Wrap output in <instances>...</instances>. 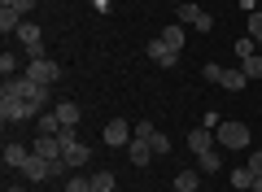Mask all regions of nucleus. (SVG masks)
I'll list each match as a JSON object with an SVG mask.
<instances>
[{
    "mask_svg": "<svg viewBox=\"0 0 262 192\" xmlns=\"http://www.w3.org/2000/svg\"><path fill=\"white\" fill-rule=\"evenodd\" d=\"M0 92H9V96H18L22 105H27V118H39L48 105V88L35 79H27V74H18V79H5V88Z\"/></svg>",
    "mask_w": 262,
    "mask_h": 192,
    "instance_id": "f257e3e1",
    "label": "nucleus"
},
{
    "mask_svg": "<svg viewBox=\"0 0 262 192\" xmlns=\"http://www.w3.org/2000/svg\"><path fill=\"white\" fill-rule=\"evenodd\" d=\"M18 170L27 175L31 183H48V179H61V175H66V162H61V157H57V162H48V157H39V153H31L27 162L18 166Z\"/></svg>",
    "mask_w": 262,
    "mask_h": 192,
    "instance_id": "f03ea898",
    "label": "nucleus"
},
{
    "mask_svg": "<svg viewBox=\"0 0 262 192\" xmlns=\"http://www.w3.org/2000/svg\"><path fill=\"white\" fill-rule=\"evenodd\" d=\"M57 140H61V162L66 166H88L92 162V148H88L83 140H75V131H61Z\"/></svg>",
    "mask_w": 262,
    "mask_h": 192,
    "instance_id": "7ed1b4c3",
    "label": "nucleus"
},
{
    "mask_svg": "<svg viewBox=\"0 0 262 192\" xmlns=\"http://www.w3.org/2000/svg\"><path fill=\"white\" fill-rule=\"evenodd\" d=\"M175 18L184 22V27H192V31H214V18H210V13L201 9V5H192V0H179Z\"/></svg>",
    "mask_w": 262,
    "mask_h": 192,
    "instance_id": "20e7f679",
    "label": "nucleus"
},
{
    "mask_svg": "<svg viewBox=\"0 0 262 192\" xmlns=\"http://www.w3.org/2000/svg\"><path fill=\"white\" fill-rule=\"evenodd\" d=\"M214 140L223 148H249V127H245V122H219Z\"/></svg>",
    "mask_w": 262,
    "mask_h": 192,
    "instance_id": "39448f33",
    "label": "nucleus"
},
{
    "mask_svg": "<svg viewBox=\"0 0 262 192\" xmlns=\"http://www.w3.org/2000/svg\"><path fill=\"white\" fill-rule=\"evenodd\" d=\"M27 79H35V83H57L61 79V66L57 61H48V57H35V61H27Z\"/></svg>",
    "mask_w": 262,
    "mask_h": 192,
    "instance_id": "423d86ee",
    "label": "nucleus"
},
{
    "mask_svg": "<svg viewBox=\"0 0 262 192\" xmlns=\"http://www.w3.org/2000/svg\"><path fill=\"white\" fill-rule=\"evenodd\" d=\"M101 136H105V144H110V148H127L131 140H136V127H127V122H122V118H114L110 127L101 131Z\"/></svg>",
    "mask_w": 262,
    "mask_h": 192,
    "instance_id": "0eeeda50",
    "label": "nucleus"
},
{
    "mask_svg": "<svg viewBox=\"0 0 262 192\" xmlns=\"http://www.w3.org/2000/svg\"><path fill=\"white\" fill-rule=\"evenodd\" d=\"M136 136H140V140H149V148H153V153H170V136H166V131H158V127H153V122H140V127H136Z\"/></svg>",
    "mask_w": 262,
    "mask_h": 192,
    "instance_id": "6e6552de",
    "label": "nucleus"
},
{
    "mask_svg": "<svg viewBox=\"0 0 262 192\" xmlns=\"http://www.w3.org/2000/svg\"><path fill=\"white\" fill-rule=\"evenodd\" d=\"M0 118L5 122H27V105L18 96H9V92H0Z\"/></svg>",
    "mask_w": 262,
    "mask_h": 192,
    "instance_id": "1a4fd4ad",
    "label": "nucleus"
},
{
    "mask_svg": "<svg viewBox=\"0 0 262 192\" xmlns=\"http://www.w3.org/2000/svg\"><path fill=\"white\" fill-rule=\"evenodd\" d=\"M149 61H158V66H166V70H170V66H179V53H175V48H166L162 39H149Z\"/></svg>",
    "mask_w": 262,
    "mask_h": 192,
    "instance_id": "9d476101",
    "label": "nucleus"
},
{
    "mask_svg": "<svg viewBox=\"0 0 262 192\" xmlns=\"http://www.w3.org/2000/svg\"><path fill=\"white\" fill-rule=\"evenodd\" d=\"M188 148H192V153H206V148H214V131L201 122L196 131H188Z\"/></svg>",
    "mask_w": 262,
    "mask_h": 192,
    "instance_id": "9b49d317",
    "label": "nucleus"
},
{
    "mask_svg": "<svg viewBox=\"0 0 262 192\" xmlns=\"http://www.w3.org/2000/svg\"><path fill=\"white\" fill-rule=\"evenodd\" d=\"M31 153H39V157H48V162H57V157H61V140H57V136H39L35 144H31Z\"/></svg>",
    "mask_w": 262,
    "mask_h": 192,
    "instance_id": "f8f14e48",
    "label": "nucleus"
},
{
    "mask_svg": "<svg viewBox=\"0 0 262 192\" xmlns=\"http://www.w3.org/2000/svg\"><path fill=\"white\" fill-rule=\"evenodd\" d=\"M149 153H153V148H149V140H140V136H136V140L127 144V157H131V166H149Z\"/></svg>",
    "mask_w": 262,
    "mask_h": 192,
    "instance_id": "ddd939ff",
    "label": "nucleus"
},
{
    "mask_svg": "<svg viewBox=\"0 0 262 192\" xmlns=\"http://www.w3.org/2000/svg\"><path fill=\"white\" fill-rule=\"evenodd\" d=\"M57 118H61L66 131H75V127H79V105H75V101H61V105H57Z\"/></svg>",
    "mask_w": 262,
    "mask_h": 192,
    "instance_id": "4468645a",
    "label": "nucleus"
},
{
    "mask_svg": "<svg viewBox=\"0 0 262 192\" xmlns=\"http://www.w3.org/2000/svg\"><path fill=\"white\" fill-rule=\"evenodd\" d=\"M61 118H57V110H44L39 114V136H61Z\"/></svg>",
    "mask_w": 262,
    "mask_h": 192,
    "instance_id": "2eb2a0df",
    "label": "nucleus"
},
{
    "mask_svg": "<svg viewBox=\"0 0 262 192\" xmlns=\"http://www.w3.org/2000/svg\"><path fill=\"white\" fill-rule=\"evenodd\" d=\"M170 188H179V192H201V175H196V170H179Z\"/></svg>",
    "mask_w": 262,
    "mask_h": 192,
    "instance_id": "dca6fc26",
    "label": "nucleus"
},
{
    "mask_svg": "<svg viewBox=\"0 0 262 192\" xmlns=\"http://www.w3.org/2000/svg\"><path fill=\"white\" fill-rule=\"evenodd\" d=\"M22 22H27V18H22L18 9H5V5H0V31H5V35H9V31L18 35V27H22Z\"/></svg>",
    "mask_w": 262,
    "mask_h": 192,
    "instance_id": "f3484780",
    "label": "nucleus"
},
{
    "mask_svg": "<svg viewBox=\"0 0 262 192\" xmlns=\"http://www.w3.org/2000/svg\"><path fill=\"white\" fill-rule=\"evenodd\" d=\"M162 44H166V48H175V53H179V48H184V22H179V27H162Z\"/></svg>",
    "mask_w": 262,
    "mask_h": 192,
    "instance_id": "a211bd4d",
    "label": "nucleus"
},
{
    "mask_svg": "<svg viewBox=\"0 0 262 192\" xmlns=\"http://www.w3.org/2000/svg\"><path fill=\"white\" fill-rule=\"evenodd\" d=\"M27 157H31V148H27V144H13V140L5 144V166H22Z\"/></svg>",
    "mask_w": 262,
    "mask_h": 192,
    "instance_id": "6ab92c4d",
    "label": "nucleus"
},
{
    "mask_svg": "<svg viewBox=\"0 0 262 192\" xmlns=\"http://www.w3.org/2000/svg\"><path fill=\"white\" fill-rule=\"evenodd\" d=\"M245 83H249V79H245V70H227V66H223V79H219V88H227V92H241Z\"/></svg>",
    "mask_w": 262,
    "mask_h": 192,
    "instance_id": "aec40b11",
    "label": "nucleus"
},
{
    "mask_svg": "<svg viewBox=\"0 0 262 192\" xmlns=\"http://www.w3.org/2000/svg\"><path fill=\"white\" fill-rule=\"evenodd\" d=\"M219 166H223V162H219V148H206V153H196V170H206V175H214Z\"/></svg>",
    "mask_w": 262,
    "mask_h": 192,
    "instance_id": "412c9836",
    "label": "nucleus"
},
{
    "mask_svg": "<svg viewBox=\"0 0 262 192\" xmlns=\"http://www.w3.org/2000/svg\"><path fill=\"white\" fill-rule=\"evenodd\" d=\"M232 188H236V192L253 188V170H249V166H236V170H232Z\"/></svg>",
    "mask_w": 262,
    "mask_h": 192,
    "instance_id": "4be33fe9",
    "label": "nucleus"
},
{
    "mask_svg": "<svg viewBox=\"0 0 262 192\" xmlns=\"http://www.w3.org/2000/svg\"><path fill=\"white\" fill-rule=\"evenodd\" d=\"M241 70H245V79H262V57L253 53V57H245L241 61Z\"/></svg>",
    "mask_w": 262,
    "mask_h": 192,
    "instance_id": "5701e85b",
    "label": "nucleus"
},
{
    "mask_svg": "<svg viewBox=\"0 0 262 192\" xmlns=\"http://www.w3.org/2000/svg\"><path fill=\"white\" fill-rule=\"evenodd\" d=\"M92 192H114V175L110 170H96L92 175Z\"/></svg>",
    "mask_w": 262,
    "mask_h": 192,
    "instance_id": "b1692460",
    "label": "nucleus"
},
{
    "mask_svg": "<svg viewBox=\"0 0 262 192\" xmlns=\"http://www.w3.org/2000/svg\"><path fill=\"white\" fill-rule=\"evenodd\" d=\"M0 74L5 79H18V57L13 53H0Z\"/></svg>",
    "mask_w": 262,
    "mask_h": 192,
    "instance_id": "393cba45",
    "label": "nucleus"
},
{
    "mask_svg": "<svg viewBox=\"0 0 262 192\" xmlns=\"http://www.w3.org/2000/svg\"><path fill=\"white\" fill-rule=\"evenodd\" d=\"M66 192H92V179H83V175H70V179H66Z\"/></svg>",
    "mask_w": 262,
    "mask_h": 192,
    "instance_id": "a878e982",
    "label": "nucleus"
},
{
    "mask_svg": "<svg viewBox=\"0 0 262 192\" xmlns=\"http://www.w3.org/2000/svg\"><path fill=\"white\" fill-rule=\"evenodd\" d=\"M0 5H5V9H18L22 18H27V13L35 9V0H0Z\"/></svg>",
    "mask_w": 262,
    "mask_h": 192,
    "instance_id": "bb28decb",
    "label": "nucleus"
},
{
    "mask_svg": "<svg viewBox=\"0 0 262 192\" xmlns=\"http://www.w3.org/2000/svg\"><path fill=\"white\" fill-rule=\"evenodd\" d=\"M249 39H258V44H262V9L249 13Z\"/></svg>",
    "mask_w": 262,
    "mask_h": 192,
    "instance_id": "cd10ccee",
    "label": "nucleus"
},
{
    "mask_svg": "<svg viewBox=\"0 0 262 192\" xmlns=\"http://www.w3.org/2000/svg\"><path fill=\"white\" fill-rule=\"evenodd\" d=\"M201 79L219 83V79H223V66H219V61H206V70H201Z\"/></svg>",
    "mask_w": 262,
    "mask_h": 192,
    "instance_id": "c85d7f7f",
    "label": "nucleus"
},
{
    "mask_svg": "<svg viewBox=\"0 0 262 192\" xmlns=\"http://www.w3.org/2000/svg\"><path fill=\"white\" fill-rule=\"evenodd\" d=\"M236 57H241V61H245V57H253V39H249V35L236 39Z\"/></svg>",
    "mask_w": 262,
    "mask_h": 192,
    "instance_id": "c756f323",
    "label": "nucleus"
},
{
    "mask_svg": "<svg viewBox=\"0 0 262 192\" xmlns=\"http://www.w3.org/2000/svg\"><path fill=\"white\" fill-rule=\"evenodd\" d=\"M249 170H253V175H262V148H253V157H249Z\"/></svg>",
    "mask_w": 262,
    "mask_h": 192,
    "instance_id": "7c9ffc66",
    "label": "nucleus"
},
{
    "mask_svg": "<svg viewBox=\"0 0 262 192\" xmlns=\"http://www.w3.org/2000/svg\"><path fill=\"white\" fill-rule=\"evenodd\" d=\"M92 9L96 13H110V0H92Z\"/></svg>",
    "mask_w": 262,
    "mask_h": 192,
    "instance_id": "2f4dec72",
    "label": "nucleus"
},
{
    "mask_svg": "<svg viewBox=\"0 0 262 192\" xmlns=\"http://www.w3.org/2000/svg\"><path fill=\"white\" fill-rule=\"evenodd\" d=\"M253 192H262V175H253Z\"/></svg>",
    "mask_w": 262,
    "mask_h": 192,
    "instance_id": "473e14b6",
    "label": "nucleus"
},
{
    "mask_svg": "<svg viewBox=\"0 0 262 192\" xmlns=\"http://www.w3.org/2000/svg\"><path fill=\"white\" fill-rule=\"evenodd\" d=\"M5 192H22V188H5Z\"/></svg>",
    "mask_w": 262,
    "mask_h": 192,
    "instance_id": "72a5a7b5",
    "label": "nucleus"
},
{
    "mask_svg": "<svg viewBox=\"0 0 262 192\" xmlns=\"http://www.w3.org/2000/svg\"><path fill=\"white\" fill-rule=\"evenodd\" d=\"M170 192H179V188H170Z\"/></svg>",
    "mask_w": 262,
    "mask_h": 192,
    "instance_id": "f704fd0d",
    "label": "nucleus"
}]
</instances>
